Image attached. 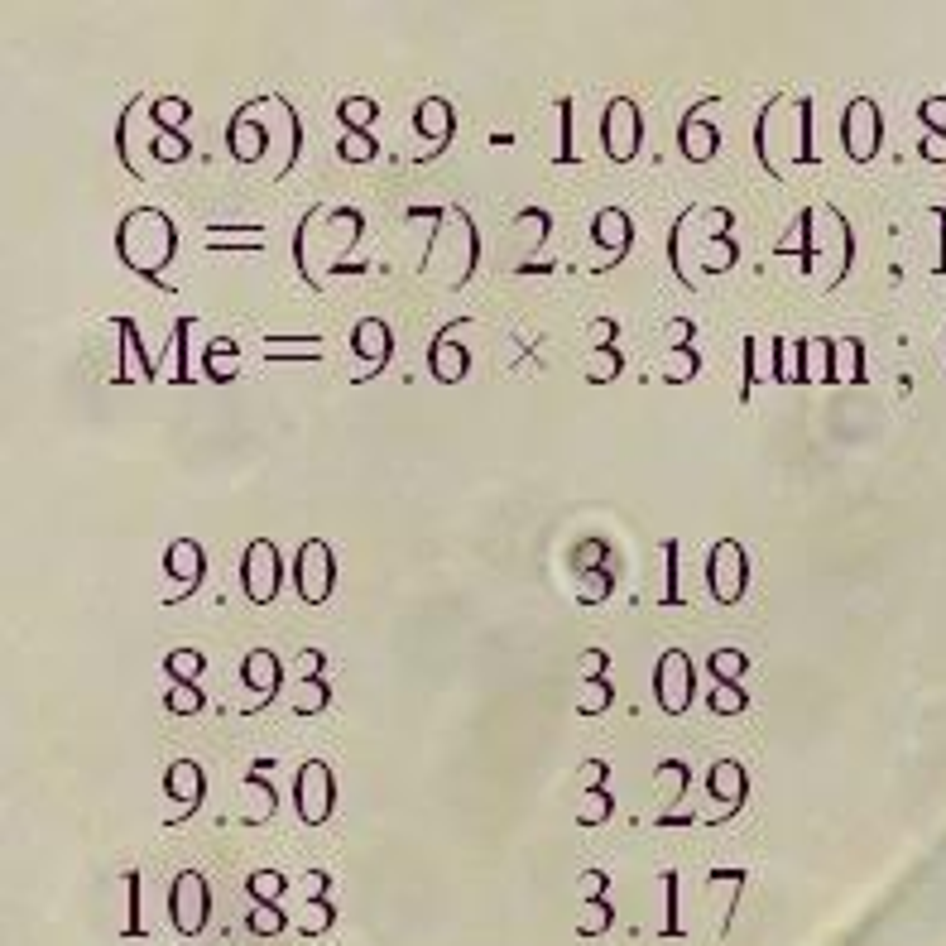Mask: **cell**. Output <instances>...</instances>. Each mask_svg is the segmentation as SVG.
I'll use <instances>...</instances> for the list:
<instances>
[{
	"mask_svg": "<svg viewBox=\"0 0 946 946\" xmlns=\"http://www.w3.org/2000/svg\"><path fill=\"white\" fill-rule=\"evenodd\" d=\"M606 668H610L606 649H586V678H606Z\"/></svg>",
	"mask_w": 946,
	"mask_h": 946,
	"instance_id": "cell-59",
	"label": "cell"
},
{
	"mask_svg": "<svg viewBox=\"0 0 946 946\" xmlns=\"http://www.w3.org/2000/svg\"><path fill=\"white\" fill-rule=\"evenodd\" d=\"M293 586L303 606H327L332 586H337V558L327 548V538H303L298 558H293Z\"/></svg>",
	"mask_w": 946,
	"mask_h": 946,
	"instance_id": "cell-5",
	"label": "cell"
},
{
	"mask_svg": "<svg viewBox=\"0 0 946 946\" xmlns=\"http://www.w3.org/2000/svg\"><path fill=\"white\" fill-rule=\"evenodd\" d=\"M375 116H380V106H375L370 97H346L337 106V121L346 125V130H370V125H375Z\"/></svg>",
	"mask_w": 946,
	"mask_h": 946,
	"instance_id": "cell-43",
	"label": "cell"
},
{
	"mask_svg": "<svg viewBox=\"0 0 946 946\" xmlns=\"http://www.w3.org/2000/svg\"><path fill=\"white\" fill-rule=\"evenodd\" d=\"M164 572L178 582V591L164 596V606H183L197 586H202V577H207V548H202L197 538H173L169 548H164Z\"/></svg>",
	"mask_w": 946,
	"mask_h": 946,
	"instance_id": "cell-11",
	"label": "cell"
},
{
	"mask_svg": "<svg viewBox=\"0 0 946 946\" xmlns=\"http://www.w3.org/2000/svg\"><path fill=\"white\" fill-rule=\"evenodd\" d=\"M922 154L942 164V159H946V135H927V140H922Z\"/></svg>",
	"mask_w": 946,
	"mask_h": 946,
	"instance_id": "cell-62",
	"label": "cell"
},
{
	"mask_svg": "<svg viewBox=\"0 0 946 946\" xmlns=\"http://www.w3.org/2000/svg\"><path fill=\"white\" fill-rule=\"evenodd\" d=\"M413 130L428 140V159H433V154H442V149H447V140H452V130H457L452 101H447V97H423L418 106H413Z\"/></svg>",
	"mask_w": 946,
	"mask_h": 946,
	"instance_id": "cell-21",
	"label": "cell"
},
{
	"mask_svg": "<svg viewBox=\"0 0 946 946\" xmlns=\"http://www.w3.org/2000/svg\"><path fill=\"white\" fill-rule=\"evenodd\" d=\"M327 702H332V687H327V678H313V682H293L289 706H293V711H298V716H322V711H327Z\"/></svg>",
	"mask_w": 946,
	"mask_h": 946,
	"instance_id": "cell-30",
	"label": "cell"
},
{
	"mask_svg": "<svg viewBox=\"0 0 946 946\" xmlns=\"http://www.w3.org/2000/svg\"><path fill=\"white\" fill-rule=\"evenodd\" d=\"M327 231H337V255H346L351 245H361L365 217L356 207H337V212H327Z\"/></svg>",
	"mask_w": 946,
	"mask_h": 946,
	"instance_id": "cell-33",
	"label": "cell"
},
{
	"mask_svg": "<svg viewBox=\"0 0 946 946\" xmlns=\"http://www.w3.org/2000/svg\"><path fill=\"white\" fill-rule=\"evenodd\" d=\"M116 255L130 274L149 284H164V269L178 255V226L164 207H130L116 226Z\"/></svg>",
	"mask_w": 946,
	"mask_h": 946,
	"instance_id": "cell-1",
	"label": "cell"
},
{
	"mask_svg": "<svg viewBox=\"0 0 946 946\" xmlns=\"http://www.w3.org/2000/svg\"><path fill=\"white\" fill-rule=\"evenodd\" d=\"M284 586V558H279V543L274 538H250L241 553V591L250 606H274Z\"/></svg>",
	"mask_w": 946,
	"mask_h": 946,
	"instance_id": "cell-4",
	"label": "cell"
},
{
	"mask_svg": "<svg viewBox=\"0 0 946 946\" xmlns=\"http://www.w3.org/2000/svg\"><path fill=\"white\" fill-rule=\"evenodd\" d=\"M582 577L586 582H582V591H577V601H582V606H601V601L610 596V572L606 567H591V572H582Z\"/></svg>",
	"mask_w": 946,
	"mask_h": 946,
	"instance_id": "cell-49",
	"label": "cell"
},
{
	"mask_svg": "<svg viewBox=\"0 0 946 946\" xmlns=\"http://www.w3.org/2000/svg\"><path fill=\"white\" fill-rule=\"evenodd\" d=\"M678 548H682L678 538H668V543H663V562H668V591H663V601H668V606H682V591H678Z\"/></svg>",
	"mask_w": 946,
	"mask_h": 946,
	"instance_id": "cell-53",
	"label": "cell"
},
{
	"mask_svg": "<svg viewBox=\"0 0 946 946\" xmlns=\"http://www.w3.org/2000/svg\"><path fill=\"white\" fill-rule=\"evenodd\" d=\"M193 116V106L183 97H159L154 106H149V121H154V130H183V121Z\"/></svg>",
	"mask_w": 946,
	"mask_h": 946,
	"instance_id": "cell-40",
	"label": "cell"
},
{
	"mask_svg": "<svg viewBox=\"0 0 946 946\" xmlns=\"http://www.w3.org/2000/svg\"><path fill=\"white\" fill-rule=\"evenodd\" d=\"M692 697H697V668H692V658L682 654V649H668V654L654 663V702H658V711L682 716V711L692 706Z\"/></svg>",
	"mask_w": 946,
	"mask_h": 946,
	"instance_id": "cell-8",
	"label": "cell"
},
{
	"mask_svg": "<svg viewBox=\"0 0 946 946\" xmlns=\"http://www.w3.org/2000/svg\"><path fill=\"white\" fill-rule=\"evenodd\" d=\"M265 769H274L269 759H260V764H250V774H245L241 783V822L245 826H265L269 817H274V807H279V793H274V783H269Z\"/></svg>",
	"mask_w": 946,
	"mask_h": 946,
	"instance_id": "cell-22",
	"label": "cell"
},
{
	"mask_svg": "<svg viewBox=\"0 0 946 946\" xmlns=\"http://www.w3.org/2000/svg\"><path fill=\"white\" fill-rule=\"evenodd\" d=\"M322 668H327V654L322 649H298V658H293V678L298 682H313V678H322Z\"/></svg>",
	"mask_w": 946,
	"mask_h": 946,
	"instance_id": "cell-52",
	"label": "cell"
},
{
	"mask_svg": "<svg viewBox=\"0 0 946 946\" xmlns=\"http://www.w3.org/2000/svg\"><path fill=\"white\" fill-rule=\"evenodd\" d=\"M615 702V687L606 678H586V692H582V716H601L606 706Z\"/></svg>",
	"mask_w": 946,
	"mask_h": 946,
	"instance_id": "cell-48",
	"label": "cell"
},
{
	"mask_svg": "<svg viewBox=\"0 0 946 946\" xmlns=\"http://www.w3.org/2000/svg\"><path fill=\"white\" fill-rule=\"evenodd\" d=\"M332 922V908L327 903H317V894H303V908H298V927L303 932H322Z\"/></svg>",
	"mask_w": 946,
	"mask_h": 946,
	"instance_id": "cell-51",
	"label": "cell"
},
{
	"mask_svg": "<svg viewBox=\"0 0 946 946\" xmlns=\"http://www.w3.org/2000/svg\"><path fill=\"white\" fill-rule=\"evenodd\" d=\"M697 370H702L697 346H682V351H668V361H663V380H668V385H687Z\"/></svg>",
	"mask_w": 946,
	"mask_h": 946,
	"instance_id": "cell-41",
	"label": "cell"
},
{
	"mask_svg": "<svg viewBox=\"0 0 946 946\" xmlns=\"http://www.w3.org/2000/svg\"><path fill=\"white\" fill-rule=\"evenodd\" d=\"M269 361H322V337H303V341H279L269 337L265 341Z\"/></svg>",
	"mask_w": 946,
	"mask_h": 946,
	"instance_id": "cell-36",
	"label": "cell"
},
{
	"mask_svg": "<svg viewBox=\"0 0 946 946\" xmlns=\"http://www.w3.org/2000/svg\"><path fill=\"white\" fill-rule=\"evenodd\" d=\"M850 260H855V236H850L846 212L831 207V202H822V207H817V221H812V241H807V260H802V269L812 274L817 265H826L831 269V274H826V289H836V284L850 274Z\"/></svg>",
	"mask_w": 946,
	"mask_h": 946,
	"instance_id": "cell-2",
	"label": "cell"
},
{
	"mask_svg": "<svg viewBox=\"0 0 946 946\" xmlns=\"http://www.w3.org/2000/svg\"><path fill=\"white\" fill-rule=\"evenodd\" d=\"M615 337H620V322H615V317H596V322L586 327L591 351H606V346H615Z\"/></svg>",
	"mask_w": 946,
	"mask_h": 946,
	"instance_id": "cell-54",
	"label": "cell"
},
{
	"mask_svg": "<svg viewBox=\"0 0 946 946\" xmlns=\"http://www.w3.org/2000/svg\"><path fill=\"white\" fill-rule=\"evenodd\" d=\"M582 562H596V567H601V562H606V543H601V538L582 543Z\"/></svg>",
	"mask_w": 946,
	"mask_h": 946,
	"instance_id": "cell-63",
	"label": "cell"
},
{
	"mask_svg": "<svg viewBox=\"0 0 946 946\" xmlns=\"http://www.w3.org/2000/svg\"><path fill=\"white\" fill-rule=\"evenodd\" d=\"M918 116H922L927 125H946V101H937V97H932V101H922V106H918Z\"/></svg>",
	"mask_w": 946,
	"mask_h": 946,
	"instance_id": "cell-61",
	"label": "cell"
},
{
	"mask_svg": "<svg viewBox=\"0 0 946 946\" xmlns=\"http://www.w3.org/2000/svg\"><path fill=\"white\" fill-rule=\"evenodd\" d=\"M202 375H207L212 385H231V380L241 375V346L231 337H212L202 346Z\"/></svg>",
	"mask_w": 946,
	"mask_h": 946,
	"instance_id": "cell-23",
	"label": "cell"
},
{
	"mask_svg": "<svg viewBox=\"0 0 946 946\" xmlns=\"http://www.w3.org/2000/svg\"><path fill=\"white\" fill-rule=\"evenodd\" d=\"M610 927V908L606 903H596L591 913H586V922H582V932H606Z\"/></svg>",
	"mask_w": 946,
	"mask_h": 946,
	"instance_id": "cell-60",
	"label": "cell"
},
{
	"mask_svg": "<svg viewBox=\"0 0 946 946\" xmlns=\"http://www.w3.org/2000/svg\"><path fill=\"white\" fill-rule=\"evenodd\" d=\"M692 337H697V322H692V317H673V322L663 327V341H668V351H682V346H692Z\"/></svg>",
	"mask_w": 946,
	"mask_h": 946,
	"instance_id": "cell-55",
	"label": "cell"
},
{
	"mask_svg": "<svg viewBox=\"0 0 946 946\" xmlns=\"http://www.w3.org/2000/svg\"><path fill=\"white\" fill-rule=\"evenodd\" d=\"M164 673H169V682H197L202 673H207V654H202V649H193V644L169 649V658H164Z\"/></svg>",
	"mask_w": 946,
	"mask_h": 946,
	"instance_id": "cell-31",
	"label": "cell"
},
{
	"mask_svg": "<svg viewBox=\"0 0 946 946\" xmlns=\"http://www.w3.org/2000/svg\"><path fill=\"white\" fill-rule=\"evenodd\" d=\"M591 241L601 245V250H610L606 269H620V260L630 255L634 245V221L625 207H601L596 217H591Z\"/></svg>",
	"mask_w": 946,
	"mask_h": 946,
	"instance_id": "cell-20",
	"label": "cell"
},
{
	"mask_svg": "<svg viewBox=\"0 0 946 946\" xmlns=\"http://www.w3.org/2000/svg\"><path fill=\"white\" fill-rule=\"evenodd\" d=\"M116 337H121V370H116V385H149L159 375V365L145 361V341H140V327L135 317H111Z\"/></svg>",
	"mask_w": 946,
	"mask_h": 946,
	"instance_id": "cell-19",
	"label": "cell"
},
{
	"mask_svg": "<svg viewBox=\"0 0 946 946\" xmlns=\"http://www.w3.org/2000/svg\"><path fill=\"white\" fill-rule=\"evenodd\" d=\"M149 154H154L159 164H183V159L193 154V145H188V135H183V130H154V145H149Z\"/></svg>",
	"mask_w": 946,
	"mask_h": 946,
	"instance_id": "cell-39",
	"label": "cell"
},
{
	"mask_svg": "<svg viewBox=\"0 0 946 946\" xmlns=\"http://www.w3.org/2000/svg\"><path fill=\"white\" fill-rule=\"evenodd\" d=\"M351 351L361 361V380H375L389 365V351H394V332H389L385 317H361L351 327Z\"/></svg>",
	"mask_w": 946,
	"mask_h": 946,
	"instance_id": "cell-13",
	"label": "cell"
},
{
	"mask_svg": "<svg viewBox=\"0 0 946 946\" xmlns=\"http://www.w3.org/2000/svg\"><path fill=\"white\" fill-rule=\"evenodd\" d=\"M164 793H169V802H178V812H173L169 822L193 817L197 807H202V798H207V769L197 759H173L169 769H164Z\"/></svg>",
	"mask_w": 946,
	"mask_h": 946,
	"instance_id": "cell-12",
	"label": "cell"
},
{
	"mask_svg": "<svg viewBox=\"0 0 946 946\" xmlns=\"http://www.w3.org/2000/svg\"><path fill=\"white\" fill-rule=\"evenodd\" d=\"M164 706H169V716H197V711L207 706V692H202L197 682H169Z\"/></svg>",
	"mask_w": 946,
	"mask_h": 946,
	"instance_id": "cell-37",
	"label": "cell"
},
{
	"mask_svg": "<svg viewBox=\"0 0 946 946\" xmlns=\"http://www.w3.org/2000/svg\"><path fill=\"white\" fill-rule=\"evenodd\" d=\"M706 673H711L716 682L740 687V682H745V673H750V654H745V649H735V644H726V649H716V654L706 658Z\"/></svg>",
	"mask_w": 946,
	"mask_h": 946,
	"instance_id": "cell-29",
	"label": "cell"
},
{
	"mask_svg": "<svg viewBox=\"0 0 946 946\" xmlns=\"http://www.w3.org/2000/svg\"><path fill=\"white\" fill-rule=\"evenodd\" d=\"M606 774H610V764H606V759H586V764H582L586 788H606Z\"/></svg>",
	"mask_w": 946,
	"mask_h": 946,
	"instance_id": "cell-58",
	"label": "cell"
},
{
	"mask_svg": "<svg viewBox=\"0 0 946 946\" xmlns=\"http://www.w3.org/2000/svg\"><path fill=\"white\" fill-rule=\"evenodd\" d=\"M169 913H173V927H178L183 937H193V932H202V927H207V913H212V889H207V879H202L197 870H183L178 879H173Z\"/></svg>",
	"mask_w": 946,
	"mask_h": 946,
	"instance_id": "cell-10",
	"label": "cell"
},
{
	"mask_svg": "<svg viewBox=\"0 0 946 946\" xmlns=\"http://www.w3.org/2000/svg\"><path fill=\"white\" fill-rule=\"evenodd\" d=\"M610 812H615V798H610L606 788H586L577 822H582V826H601V822H610Z\"/></svg>",
	"mask_w": 946,
	"mask_h": 946,
	"instance_id": "cell-47",
	"label": "cell"
},
{
	"mask_svg": "<svg viewBox=\"0 0 946 946\" xmlns=\"http://www.w3.org/2000/svg\"><path fill=\"white\" fill-rule=\"evenodd\" d=\"M241 682L255 692V702L245 706V711H260V706L274 702V692L284 687V658L274 654V649H250L241 663Z\"/></svg>",
	"mask_w": 946,
	"mask_h": 946,
	"instance_id": "cell-18",
	"label": "cell"
},
{
	"mask_svg": "<svg viewBox=\"0 0 946 946\" xmlns=\"http://www.w3.org/2000/svg\"><path fill=\"white\" fill-rule=\"evenodd\" d=\"M293 807H298V822L303 826H322L337 807V778H332V764L327 759H308L298 778H293Z\"/></svg>",
	"mask_w": 946,
	"mask_h": 946,
	"instance_id": "cell-6",
	"label": "cell"
},
{
	"mask_svg": "<svg viewBox=\"0 0 946 946\" xmlns=\"http://www.w3.org/2000/svg\"><path fill=\"white\" fill-rule=\"evenodd\" d=\"M202 250H265V226H207Z\"/></svg>",
	"mask_w": 946,
	"mask_h": 946,
	"instance_id": "cell-24",
	"label": "cell"
},
{
	"mask_svg": "<svg viewBox=\"0 0 946 946\" xmlns=\"http://www.w3.org/2000/svg\"><path fill=\"white\" fill-rule=\"evenodd\" d=\"M706 793L721 802V817H716V822L735 817V812L745 807V798H750V774H745V764H740V759H716V764L706 769Z\"/></svg>",
	"mask_w": 946,
	"mask_h": 946,
	"instance_id": "cell-17",
	"label": "cell"
},
{
	"mask_svg": "<svg viewBox=\"0 0 946 946\" xmlns=\"http://www.w3.org/2000/svg\"><path fill=\"white\" fill-rule=\"evenodd\" d=\"M337 154L346 159V164H370V159L380 154V145H375V135H370V130H346V135H341V145H337Z\"/></svg>",
	"mask_w": 946,
	"mask_h": 946,
	"instance_id": "cell-44",
	"label": "cell"
},
{
	"mask_svg": "<svg viewBox=\"0 0 946 946\" xmlns=\"http://www.w3.org/2000/svg\"><path fill=\"white\" fill-rule=\"evenodd\" d=\"M620 365H625V356H620V346H606V351H591V361H586V380H591V385H610V380L620 375Z\"/></svg>",
	"mask_w": 946,
	"mask_h": 946,
	"instance_id": "cell-46",
	"label": "cell"
},
{
	"mask_svg": "<svg viewBox=\"0 0 946 946\" xmlns=\"http://www.w3.org/2000/svg\"><path fill=\"white\" fill-rule=\"evenodd\" d=\"M754 356H759V341L745 337V385H740V399H750L754 394Z\"/></svg>",
	"mask_w": 946,
	"mask_h": 946,
	"instance_id": "cell-57",
	"label": "cell"
},
{
	"mask_svg": "<svg viewBox=\"0 0 946 946\" xmlns=\"http://www.w3.org/2000/svg\"><path fill=\"white\" fill-rule=\"evenodd\" d=\"M193 317H178L173 322V337L164 341V365H169L173 385H188V337H193Z\"/></svg>",
	"mask_w": 946,
	"mask_h": 946,
	"instance_id": "cell-27",
	"label": "cell"
},
{
	"mask_svg": "<svg viewBox=\"0 0 946 946\" xmlns=\"http://www.w3.org/2000/svg\"><path fill=\"white\" fill-rule=\"evenodd\" d=\"M461 322H471V317H457L452 327H442V332L428 341V370H433L437 385H461V380H466V370H471V351L452 337Z\"/></svg>",
	"mask_w": 946,
	"mask_h": 946,
	"instance_id": "cell-16",
	"label": "cell"
},
{
	"mask_svg": "<svg viewBox=\"0 0 946 946\" xmlns=\"http://www.w3.org/2000/svg\"><path fill=\"white\" fill-rule=\"evenodd\" d=\"M774 380L778 385H802V337L774 341Z\"/></svg>",
	"mask_w": 946,
	"mask_h": 946,
	"instance_id": "cell-34",
	"label": "cell"
},
{
	"mask_svg": "<svg viewBox=\"0 0 946 946\" xmlns=\"http://www.w3.org/2000/svg\"><path fill=\"white\" fill-rule=\"evenodd\" d=\"M831 351L836 341L802 337V385H831Z\"/></svg>",
	"mask_w": 946,
	"mask_h": 946,
	"instance_id": "cell-28",
	"label": "cell"
},
{
	"mask_svg": "<svg viewBox=\"0 0 946 946\" xmlns=\"http://www.w3.org/2000/svg\"><path fill=\"white\" fill-rule=\"evenodd\" d=\"M601 145L615 164H634L639 159V145H644V116L634 97H610L606 116H601Z\"/></svg>",
	"mask_w": 946,
	"mask_h": 946,
	"instance_id": "cell-7",
	"label": "cell"
},
{
	"mask_svg": "<svg viewBox=\"0 0 946 946\" xmlns=\"http://www.w3.org/2000/svg\"><path fill=\"white\" fill-rule=\"evenodd\" d=\"M706 106H716V97L697 101V106L682 116V125H678V149H682V159H687V164H711V159L721 154V130L706 121Z\"/></svg>",
	"mask_w": 946,
	"mask_h": 946,
	"instance_id": "cell-15",
	"label": "cell"
},
{
	"mask_svg": "<svg viewBox=\"0 0 946 946\" xmlns=\"http://www.w3.org/2000/svg\"><path fill=\"white\" fill-rule=\"evenodd\" d=\"M706 706H711L716 716H740V711L750 706V692H745V687H730V682H716V687L706 692Z\"/></svg>",
	"mask_w": 946,
	"mask_h": 946,
	"instance_id": "cell-42",
	"label": "cell"
},
{
	"mask_svg": "<svg viewBox=\"0 0 946 946\" xmlns=\"http://www.w3.org/2000/svg\"><path fill=\"white\" fill-rule=\"evenodd\" d=\"M879 140H884V121H879V106L870 97H855L841 116V145L855 164H870L879 154Z\"/></svg>",
	"mask_w": 946,
	"mask_h": 946,
	"instance_id": "cell-9",
	"label": "cell"
},
{
	"mask_svg": "<svg viewBox=\"0 0 946 946\" xmlns=\"http://www.w3.org/2000/svg\"><path fill=\"white\" fill-rule=\"evenodd\" d=\"M558 125H562V145H558V154H553V159H558V164H572L577 154H572V101H567V97L558 101Z\"/></svg>",
	"mask_w": 946,
	"mask_h": 946,
	"instance_id": "cell-56",
	"label": "cell"
},
{
	"mask_svg": "<svg viewBox=\"0 0 946 946\" xmlns=\"http://www.w3.org/2000/svg\"><path fill=\"white\" fill-rule=\"evenodd\" d=\"M706 591L716 606H740L750 591V553L740 538H716L706 548Z\"/></svg>",
	"mask_w": 946,
	"mask_h": 946,
	"instance_id": "cell-3",
	"label": "cell"
},
{
	"mask_svg": "<svg viewBox=\"0 0 946 946\" xmlns=\"http://www.w3.org/2000/svg\"><path fill=\"white\" fill-rule=\"evenodd\" d=\"M250 932H260V937L284 932V908H279V903H255V913H250Z\"/></svg>",
	"mask_w": 946,
	"mask_h": 946,
	"instance_id": "cell-50",
	"label": "cell"
},
{
	"mask_svg": "<svg viewBox=\"0 0 946 946\" xmlns=\"http://www.w3.org/2000/svg\"><path fill=\"white\" fill-rule=\"evenodd\" d=\"M245 889H250L255 903H279V908H284V874L279 870H255L245 879Z\"/></svg>",
	"mask_w": 946,
	"mask_h": 946,
	"instance_id": "cell-45",
	"label": "cell"
},
{
	"mask_svg": "<svg viewBox=\"0 0 946 946\" xmlns=\"http://www.w3.org/2000/svg\"><path fill=\"white\" fill-rule=\"evenodd\" d=\"M735 260H740V250H735L730 236H702V260H697V269L726 274V269H735Z\"/></svg>",
	"mask_w": 946,
	"mask_h": 946,
	"instance_id": "cell-32",
	"label": "cell"
},
{
	"mask_svg": "<svg viewBox=\"0 0 946 946\" xmlns=\"http://www.w3.org/2000/svg\"><path fill=\"white\" fill-rule=\"evenodd\" d=\"M255 111H260V101H245L241 111L231 116V125H226V149H231L236 164H260L269 149V130Z\"/></svg>",
	"mask_w": 946,
	"mask_h": 946,
	"instance_id": "cell-14",
	"label": "cell"
},
{
	"mask_svg": "<svg viewBox=\"0 0 946 946\" xmlns=\"http://www.w3.org/2000/svg\"><path fill=\"white\" fill-rule=\"evenodd\" d=\"M865 380V351L860 337H841L831 351V385H860Z\"/></svg>",
	"mask_w": 946,
	"mask_h": 946,
	"instance_id": "cell-26",
	"label": "cell"
},
{
	"mask_svg": "<svg viewBox=\"0 0 946 946\" xmlns=\"http://www.w3.org/2000/svg\"><path fill=\"white\" fill-rule=\"evenodd\" d=\"M798 135H793V164L812 169L817 164V149H812V97H798Z\"/></svg>",
	"mask_w": 946,
	"mask_h": 946,
	"instance_id": "cell-35",
	"label": "cell"
},
{
	"mask_svg": "<svg viewBox=\"0 0 946 946\" xmlns=\"http://www.w3.org/2000/svg\"><path fill=\"white\" fill-rule=\"evenodd\" d=\"M582 889H586V898H601V889H606V874L591 870V874L582 879Z\"/></svg>",
	"mask_w": 946,
	"mask_h": 946,
	"instance_id": "cell-64",
	"label": "cell"
},
{
	"mask_svg": "<svg viewBox=\"0 0 946 946\" xmlns=\"http://www.w3.org/2000/svg\"><path fill=\"white\" fill-rule=\"evenodd\" d=\"M514 241H519V250H543L548 245V231H553V212L548 207H524V212H514Z\"/></svg>",
	"mask_w": 946,
	"mask_h": 946,
	"instance_id": "cell-25",
	"label": "cell"
},
{
	"mask_svg": "<svg viewBox=\"0 0 946 946\" xmlns=\"http://www.w3.org/2000/svg\"><path fill=\"white\" fill-rule=\"evenodd\" d=\"M658 793H663V807H678L682 793H687V764L682 759H663L658 764Z\"/></svg>",
	"mask_w": 946,
	"mask_h": 946,
	"instance_id": "cell-38",
	"label": "cell"
}]
</instances>
